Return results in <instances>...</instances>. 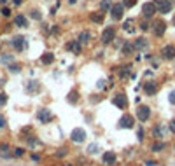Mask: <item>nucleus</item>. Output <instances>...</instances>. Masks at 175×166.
<instances>
[{
  "label": "nucleus",
  "instance_id": "e433bc0d",
  "mask_svg": "<svg viewBox=\"0 0 175 166\" xmlns=\"http://www.w3.org/2000/svg\"><path fill=\"white\" fill-rule=\"evenodd\" d=\"M140 30H142V32H145V30H149V23H147V21H144V23H140Z\"/></svg>",
  "mask_w": 175,
  "mask_h": 166
},
{
  "label": "nucleus",
  "instance_id": "393cba45",
  "mask_svg": "<svg viewBox=\"0 0 175 166\" xmlns=\"http://www.w3.org/2000/svg\"><path fill=\"white\" fill-rule=\"evenodd\" d=\"M21 70V67L19 65H9V72H12V74H18Z\"/></svg>",
  "mask_w": 175,
  "mask_h": 166
},
{
  "label": "nucleus",
  "instance_id": "c03bdc74",
  "mask_svg": "<svg viewBox=\"0 0 175 166\" xmlns=\"http://www.w3.org/2000/svg\"><path fill=\"white\" fill-rule=\"evenodd\" d=\"M174 26H175V16H174Z\"/></svg>",
  "mask_w": 175,
  "mask_h": 166
},
{
  "label": "nucleus",
  "instance_id": "f8f14e48",
  "mask_svg": "<svg viewBox=\"0 0 175 166\" xmlns=\"http://www.w3.org/2000/svg\"><path fill=\"white\" fill-rule=\"evenodd\" d=\"M144 91H145V95H147V96H153V95H156V93H158V84H156L154 81H149V82H145V84H144Z\"/></svg>",
  "mask_w": 175,
  "mask_h": 166
},
{
  "label": "nucleus",
  "instance_id": "aec40b11",
  "mask_svg": "<svg viewBox=\"0 0 175 166\" xmlns=\"http://www.w3.org/2000/svg\"><path fill=\"white\" fill-rule=\"evenodd\" d=\"M67 102H68L70 105H75V103H77V91H70L68 96H67Z\"/></svg>",
  "mask_w": 175,
  "mask_h": 166
},
{
  "label": "nucleus",
  "instance_id": "37998d69",
  "mask_svg": "<svg viewBox=\"0 0 175 166\" xmlns=\"http://www.w3.org/2000/svg\"><path fill=\"white\" fill-rule=\"evenodd\" d=\"M5 2H7V0H0V4H5Z\"/></svg>",
  "mask_w": 175,
  "mask_h": 166
},
{
  "label": "nucleus",
  "instance_id": "9d476101",
  "mask_svg": "<svg viewBox=\"0 0 175 166\" xmlns=\"http://www.w3.org/2000/svg\"><path fill=\"white\" fill-rule=\"evenodd\" d=\"M133 124H135V117L130 114H124L119 121V128H133Z\"/></svg>",
  "mask_w": 175,
  "mask_h": 166
},
{
  "label": "nucleus",
  "instance_id": "c756f323",
  "mask_svg": "<svg viewBox=\"0 0 175 166\" xmlns=\"http://www.w3.org/2000/svg\"><path fill=\"white\" fill-rule=\"evenodd\" d=\"M23 154H25V151H23L21 147H18V149H14V156H16V158H21Z\"/></svg>",
  "mask_w": 175,
  "mask_h": 166
},
{
  "label": "nucleus",
  "instance_id": "a211bd4d",
  "mask_svg": "<svg viewBox=\"0 0 175 166\" xmlns=\"http://www.w3.org/2000/svg\"><path fill=\"white\" fill-rule=\"evenodd\" d=\"M103 163L114 165V163H116V154H114V152H105V154H103Z\"/></svg>",
  "mask_w": 175,
  "mask_h": 166
},
{
  "label": "nucleus",
  "instance_id": "7ed1b4c3",
  "mask_svg": "<svg viewBox=\"0 0 175 166\" xmlns=\"http://www.w3.org/2000/svg\"><path fill=\"white\" fill-rule=\"evenodd\" d=\"M137 119H138L140 123L149 121V119H151V109H149L147 105H140V107L137 109Z\"/></svg>",
  "mask_w": 175,
  "mask_h": 166
},
{
  "label": "nucleus",
  "instance_id": "4be33fe9",
  "mask_svg": "<svg viewBox=\"0 0 175 166\" xmlns=\"http://www.w3.org/2000/svg\"><path fill=\"white\" fill-rule=\"evenodd\" d=\"M112 7V2L110 0H102V4H100V9L102 11H109Z\"/></svg>",
  "mask_w": 175,
  "mask_h": 166
},
{
  "label": "nucleus",
  "instance_id": "f3484780",
  "mask_svg": "<svg viewBox=\"0 0 175 166\" xmlns=\"http://www.w3.org/2000/svg\"><path fill=\"white\" fill-rule=\"evenodd\" d=\"M40 61H42L44 65H51V63L54 61V54H53V53H44V56L40 58Z\"/></svg>",
  "mask_w": 175,
  "mask_h": 166
},
{
  "label": "nucleus",
  "instance_id": "f03ea898",
  "mask_svg": "<svg viewBox=\"0 0 175 166\" xmlns=\"http://www.w3.org/2000/svg\"><path fill=\"white\" fill-rule=\"evenodd\" d=\"M165 32H167V23H165L163 19H156V21L153 23V33H154L156 37H163Z\"/></svg>",
  "mask_w": 175,
  "mask_h": 166
},
{
  "label": "nucleus",
  "instance_id": "4c0bfd02",
  "mask_svg": "<svg viewBox=\"0 0 175 166\" xmlns=\"http://www.w3.org/2000/svg\"><path fill=\"white\" fill-rule=\"evenodd\" d=\"M137 137H138V140H144V130H142V128H138V131H137Z\"/></svg>",
  "mask_w": 175,
  "mask_h": 166
},
{
  "label": "nucleus",
  "instance_id": "72a5a7b5",
  "mask_svg": "<svg viewBox=\"0 0 175 166\" xmlns=\"http://www.w3.org/2000/svg\"><path fill=\"white\" fill-rule=\"evenodd\" d=\"M7 124V119H5V116L4 114H0V128H4Z\"/></svg>",
  "mask_w": 175,
  "mask_h": 166
},
{
  "label": "nucleus",
  "instance_id": "c9c22d12",
  "mask_svg": "<svg viewBox=\"0 0 175 166\" xmlns=\"http://www.w3.org/2000/svg\"><path fill=\"white\" fill-rule=\"evenodd\" d=\"M91 19H93V21H96V23H102V14H96V16L93 14V16H91Z\"/></svg>",
  "mask_w": 175,
  "mask_h": 166
},
{
  "label": "nucleus",
  "instance_id": "f257e3e1",
  "mask_svg": "<svg viewBox=\"0 0 175 166\" xmlns=\"http://www.w3.org/2000/svg\"><path fill=\"white\" fill-rule=\"evenodd\" d=\"M154 5L160 14H168V12H172V7H174L172 0H154Z\"/></svg>",
  "mask_w": 175,
  "mask_h": 166
},
{
  "label": "nucleus",
  "instance_id": "5701e85b",
  "mask_svg": "<svg viewBox=\"0 0 175 166\" xmlns=\"http://www.w3.org/2000/svg\"><path fill=\"white\" fill-rule=\"evenodd\" d=\"M133 51V46L131 44H124V47H123V54H130Z\"/></svg>",
  "mask_w": 175,
  "mask_h": 166
},
{
  "label": "nucleus",
  "instance_id": "6ab92c4d",
  "mask_svg": "<svg viewBox=\"0 0 175 166\" xmlns=\"http://www.w3.org/2000/svg\"><path fill=\"white\" fill-rule=\"evenodd\" d=\"M153 135H154L156 138H163V137H165V128H163V126H154Z\"/></svg>",
  "mask_w": 175,
  "mask_h": 166
},
{
  "label": "nucleus",
  "instance_id": "58836bf2",
  "mask_svg": "<svg viewBox=\"0 0 175 166\" xmlns=\"http://www.w3.org/2000/svg\"><path fill=\"white\" fill-rule=\"evenodd\" d=\"M63 156H65V149H61V151L56 152V158H63Z\"/></svg>",
  "mask_w": 175,
  "mask_h": 166
},
{
  "label": "nucleus",
  "instance_id": "0eeeda50",
  "mask_svg": "<svg viewBox=\"0 0 175 166\" xmlns=\"http://www.w3.org/2000/svg\"><path fill=\"white\" fill-rule=\"evenodd\" d=\"M37 119H39L40 123L47 124L49 121H53V114H51V110H47V109H39V112H37Z\"/></svg>",
  "mask_w": 175,
  "mask_h": 166
},
{
  "label": "nucleus",
  "instance_id": "6e6552de",
  "mask_svg": "<svg viewBox=\"0 0 175 166\" xmlns=\"http://www.w3.org/2000/svg\"><path fill=\"white\" fill-rule=\"evenodd\" d=\"M161 56H163V60H174L175 58V46L174 44H167V46L161 49Z\"/></svg>",
  "mask_w": 175,
  "mask_h": 166
},
{
  "label": "nucleus",
  "instance_id": "20e7f679",
  "mask_svg": "<svg viewBox=\"0 0 175 166\" xmlns=\"http://www.w3.org/2000/svg\"><path fill=\"white\" fill-rule=\"evenodd\" d=\"M156 12H158V11H156L154 2H145V4L142 5V14H144V18H145V19H151Z\"/></svg>",
  "mask_w": 175,
  "mask_h": 166
},
{
  "label": "nucleus",
  "instance_id": "f704fd0d",
  "mask_svg": "<svg viewBox=\"0 0 175 166\" xmlns=\"http://www.w3.org/2000/svg\"><path fill=\"white\" fill-rule=\"evenodd\" d=\"M2 14H4L5 18H9V16H11V9H9V7H4V9H2Z\"/></svg>",
  "mask_w": 175,
  "mask_h": 166
},
{
  "label": "nucleus",
  "instance_id": "423d86ee",
  "mask_svg": "<svg viewBox=\"0 0 175 166\" xmlns=\"http://www.w3.org/2000/svg\"><path fill=\"white\" fill-rule=\"evenodd\" d=\"M114 39H116V28L114 26L105 28L103 33H102V44H110Z\"/></svg>",
  "mask_w": 175,
  "mask_h": 166
},
{
  "label": "nucleus",
  "instance_id": "9b49d317",
  "mask_svg": "<svg viewBox=\"0 0 175 166\" xmlns=\"http://www.w3.org/2000/svg\"><path fill=\"white\" fill-rule=\"evenodd\" d=\"M70 138H72V142H84L86 140V133H84V130H81V128H75L72 133H70Z\"/></svg>",
  "mask_w": 175,
  "mask_h": 166
},
{
  "label": "nucleus",
  "instance_id": "a878e982",
  "mask_svg": "<svg viewBox=\"0 0 175 166\" xmlns=\"http://www.w3.org/2000/svg\"><path fill=\"white\" fill-rule=\"evenodd\" d=\"M135 2H137V0H123V5H124V9H126V7H133Z\"/></svg>",
  "mask_w": 175,
  "mask_h": 166
},
{
  "label": "nucleus",
  "instance_id": "a18cd8bd",
  "mask_svg": "<svg viewBox=\"0 0 175 166\" xmlns=\"http://www.w3.org/2000/svg\"><path fill=\"white\" fill-rule=\"evenodd\" d=\"M174 151H175V144H174Z\"/></svg>",
  "mask_w": 175,
  "mask_h": 166
},
{
  "label": "nucleus",
  "instance_id": "39448f33",
  "mask_svg": "<svg viewBox=\"0 0 175 166\" xmlns=\"http://www.w3.org/2000/svg\"><path fill=\"white\" fill-rule=\"evenodd\" d=\"M123 14H124V5H123V2H117V4H114V5L110 7V16H112L114 19H123Z\"/></svg>",
  "mask_w": 175,
  "mask_h": 166
},
{
  "label": "nucleus",
  "instance_id": "2f4dec72",
  "mask_svg": "<svg viewBox=\"0 0 175 166\" xmlns=\"http://www.w3.org/2000/svg\"><path fill=\"white\" fill-rule=\"evenodd\" d=\"M96 151H98V145H95V144H93V145H89V149H88V152H89V154H95Z\"/></svg>",
  "mask_w": 175,
  "mask_h": 166
},
{
  "label": "nucleus",
  "instance_id": "7c9ffc66",
  "mask_svg": "<svg viewBox=\"0 0 175 166\" xmlns=\"http://www.w3.org/2000/svg\"><path fill=\"white\" fill-rule=\"evenodd\" d=\"M168 131L175 135V119H172V121H170V124H168Z\"/></svg>",
  "mask_w": 175,
  "mask_h": 166
},
{
  "label": "nucleus",
  "instance_id": "2eb2a0df",
  "mask_svg": "<svg viewBox=\"0 0 175 166\" xmlns=\"http://www.w3.org/2000/svg\"><path fill=\"white\" fill-rule=\"evenodd\" d=\"M67 49H70V51H74V53H81V40H72V42H68L67 44Z\"/></svg>",
  "mask_w": 175,
  "mask_h": 166
},
{
  "label": "nucleus",
  "instance_id": "bb28decb",
  "mask_svg": "<svg viewBox=\"0 0 175 166\" xmlns=\"http://www.w3.org/2000/svg\"><path fill=\"white\" fill-rule=\"evenodd\" d=\"M168 102H170V105H175V89H174V91H170V95H168Z\"/></svg>",
  "mask_w": 175,
  "mask_h": 166
},
{
  "label": "nucleus",
  "instance_id": "a19ab883",
  "mask_svg": "<svg viewBox=\"0 0 175 166\" xmlns=\"http://www.w3.org/2000/svg\"><path fill=\"white\" fill-rule=\"evenodd\" d=\"M145 166H156V161H145Z\"/></svg>",
  "mask_w": 175,
  "mask_h": 166
},
{
  "label": "nucleus",
  "instance_id": "b1692460",
  "mask_svg": "<svg viewBox=\"0 0 175 166\" xmlns=\"http://www.w3.org/2000/svg\"><path fill=\"white\" fill-rule=\"evenodd\" d=\"M30 16H32V18H33V19H40V18H42V14H40V11H37V9H33V11H32V14H30Z\"/></svg>",
  "mask_w": 175,
  "mask_h": 166
},
{
  "label": "nucleus",
  "instance_id": "c85d7f7f",
  "mask_svg": "<svg viewBox=\"0 0 175 166\" xmlns=\"http://www.w3.org/2000/svg\"><path fill=\"white\" fill-rule=\"evenodd\" d=\"M12 60H14L12 54H11V56H9V54H4V56H2V61H4V63H9V61H12Z\"/></svg>",
  "mask_w": 175,
  "mask_h": 166
},
{
  "label": "nucleus",
  "instance_id": "473e14b6",
  "mask_svg": "<svg viewBox=\"0 0 175 166\" xmlns=\"http://www.w3.org/2000/svg\"><path fill=\"white\" fill-rule=\"evenodd\" d=\"M5 103H7V96H5L4 93H0V107H2V105H5Z\"/></svg>",
  "mask_w": 175,
  "mask_h": 166
},
{
  "label": "nucleus",
  "instance_id": "4468645a",
  "mask_svg": "<svg viewBox=\"0 0 175 166\" xmlns=\"http://www.w3.org/2000/svg\"><path fill=\"white\" fill-rule=\"evenodd\" d=\"M11 44H12V47H14L16 51H23V47H25V39H23V37H16V39L11 40Z\"/></svg>",
  "mask_w": 175,
  "mask_h": 166
},
{
  "label": "nucleus",
  "instance_id": "cd10ccee",
  "mask_svg": "<svg viewBox=\"0 0 175 166\" xmlns=\"http://www.w3.org/2000/svg\"><path fill=\"white\" fill-rule=\"evenodd\" d=\"M91 37V33H88V32H82L81 35H79V40H88Z\"/></svg>",
  "mask_w": 175,
  "mask_h": 166
},
{
  "label": "nucleus",
  "instance_id": "dca6fc26",
  "mask_svg": "<svg viewBox=\"0 0 175 166\" xmlns=\"http://www.w3.org/2000/svg\"><path fill=\"white\" fill-rule=\"evenodd\" d=\"M133 47H135V49H144V47H147V39H144V37H138V39L135 40Z\"/></svg>",
  "mask_w": 175,
  "mask_h": 166
},
{
  "label": "nucleus",
  "instance_id": "ea45409f",
  "mask_svg": "<svg viewBox=\"0 0 175 166\" xmlns=\"http://www.w3.org/2000/svg\"><path fill=\"white\" fill-rule=\"evenodd\" d=\"M0 151H2V152H5V151H9V145H5V144H4V145L0 147Z\"/></svg>",
  "mask_w": 175,
  "mask_h": 166
},
{
  "label": "nucleus",
  "instance_id": "412c9836",
  "mask_svg": "<svg viewBox=\"0 0 175 166\" xmlns=\"http://www.w3.org/2000/svg\"><path fill=\"white\" fill-rule=\"evenodd\" d=\"M165 147H167L165 142H158V144H154V145L151 147V151H153V152H160V151H163Z\"/></svg>",
  "mask_w": 175,
  "mask_h": 166
},
{
  "label": "nucleus",
  "instance_id": "ddd939ff",
  "mask_svg": "<svg viewBox=\"0 0 175 166\" xmlns=\"http://www.w3.org/2000/svg\"><path fill=\"white\" fill-rule=\"evenodd\" d=\"M14 25L19 26V28H26V26H28V19H26V16H25V14H18V16H14Z\"/></svg>",
  "mask_w": 175,
  "mask_h": 166
},
{
  "label": "nucleus",
  "instance_id": "79ce46f5",
  "mask_svg": "<svg viewBox=\"0 0 175 166\" xmlns=\"http://www.w3.org/2000/svg\"><path fill=\"white\" fill-rule=\"evenodd\" d=\"M32 159H33V161H39V159H40V156H37V154H32Z\"/></svg>",
  "mask_w": 175,
  "mask_h": 166
},
{
  "label": "nucleus",
  "instance_id": "1a4fd4ad",
  "mask_svg": "<svg viewBox=\"0 0 175 166\" xmlns=\"http://www.w3.org/2000/svg\"><path fill=\"white\" fill-rule=\"evenodd\" d=\"M112 103H114L116 107H119V109H126V105H128L126 95H124V93H119V95H116V96L112 98Z\"/></svg>",
  "mask_w": 175,
  "mask_h": 166
}]
</instances>
